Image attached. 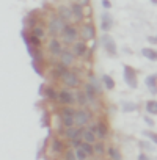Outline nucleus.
<instances>
[{
    "instance_id": "48",
    "label": "nucleus",
    "mask_w": 157,
    "mask_h": 160,
    "mask_svg": "<svg viewBox=\"0 0 157 160\" xmlns=\"http://www.w3.org/2000/svg\"><path fill=\"white\" fill-rule=\"evenodd\" d=\"M44 90H46V85L43 83V85L39 87V96H44Z\"/></svg>"
},
{
    "instance_id": "25",
    "label": "nucleus",
    "mask_w": 157,
    "mask_h": 160,
    "mask_svg": "<svg viewBox=\"0 0 157 160\" xmlns=\"http://www.w3.org/2000/svg\"><path fill=\"white\" fill-rule=\"evenodd\" d=\"M68 71V68L64 66V64H61V63H58L53 69H52V75L55 77V78H61L63 77V74Z\"/></svg>"
},
{
    "instance_id": "37",
    "label": "nucleus",
    "mask_w": 157,
    "mask_h": 160,
    "mask_svg": "<svg viewBox=\"0 0 157 160\" xmlns=\"http://www.w3.org/2000/svg\"><path fill=\"white\" fill-rule=\"evenodd\" d=\"M49 121H50V115L47 112H43V115H41V127L43 129L49 127Z\"/></svg>"
},
{
    "instance_id": "36",
    "label": "nucleus",
    "mask_w": 157,
    "mask_h": 160,
    "mask_svg": "<svg viewBox=\"0 0 157 160\" xmlns=\"http://www.w3.org/2000/svg\"><path fill=\"white\" fill-rule=\"evenodd\" d=\"M64 158H66V160H74V158H77V155H75V149H74L72 146H69V148L64 151Z\"/></svg>"
},
{
    "instance_id": "50",
    "label": "nucleus",
    "mask_w": 157,
    "mask_h": 160,
    "mask_svg": "<svg viewBox=\"0 0 157 160\" xmlns=\"http://www.w3.org/2000/svg\"><path fill=\"white\" fill-rule=\"evenodd\" d=\"M151 2H152V3H155V5H157V0H151Z\"/></svg>"
},
{
    "instance_id": "22",
    "label": "nucleus",
    "mask_w": 157,
    "mask_h": 160,
    "mask_svg": "<svg viewBox=\"0 0 157 160\" xmlns=\"http://www.w3.org/2000/svg\"><path fill=\"white\" fill-rule=\"evenodd\" d=\"M141 55L144 58H148L149 61H157V50H154L151 47H143L141 49Z\"/></svg>"
},
{
    "instance_id": "51",
    "label": "nucleus",
    "mask_w": 157,
    "mask_h": 160,
    "mask_svg": "<svg viewBox=\"0 0 157 160\" xmlns=\"http://www.w3.org/2000/svg\"><path fill=\"white\" fill-rule=\"evenodd\" d=\"M155 38H157V36H155Z\"/></svg>"
},
{
    "instance_id": "24",
    "label": "nucleus",
    "mask_w": 157,
    "mask_h": 160,
    "mask_svg": "<svg viewBox=\"0 0 157 160\" xmlns=\"http://www.w3.org/2000/svg\"><path fill=\"white\" fill-rule=\"evenodd\" d=\"M75 99H77V105H78V107H87L88 102H90L88 98H87V94H85V90L75 93Z\"/></svg>"
},
{
    "instance_id": "13",
    "label": "nucleus",
    "mask_w": 157,
    "mask_h": 160,
    "mask_svg": "<svg viewBox=\"0 0 157 160\" xmlns=\"http://www.w3.org/2000/svg\"><path fill=\"white\" fill-rule=\"evenodd\" d=\"M85 127H78V126H72V127H66L64 129V137L71 141L74 138H78V137H82Z\"/></svg>"
},
{
    "instance_id": "33",
    "label": "nucleus",
    "mask_w": 157,
    "mask_h": 160,
    "mask_svg": "<svg viewBox=\"0 0 157 160\" xmlns=\"http://www.w3.org/2000/svg\"><path fill=\"white\" fill-rule=\"evenodd\" d=\"M32 33H35L38 38L44 39V38H46V35H47V30H46L44 27H39V25H36V27H33V28H32Z\"/></svg>"
},
{
    "instance_id": "2",
    "label": "nucleus",
    "mask_w": 157,
    "mask_h": 160,
    "mask_svg": "<svg viewBox=\"0 0 157 160\" xmlns=\"http://www.w3.org/2000/svg\"><path fill=\"white\" fill-rule=\"evenodd\" d=\"M78 36H80V30H78L75 25H72L71 22H68L66 27H64V30H63V33H61L63 42H66V44H74V42L78 39Z\"/></svg>"
},
{
    "instance_id": "1",
    "label": "nucleus",
    "mask_w": 157,
    "mask_h": 160,
    "mask_svg": "<svg viewBox=\"0 0 157 160\" xmlns=\"http://www.w3.org/2000/svg\"><path fill=\"white\" fill-rule=\"evenodd\" d=\"M66 21L61 19L58 14H52L49 18V22H47V35L50 38H57V36H61L64 27H66Z\"/></svg>"
},
{
    "instance_id": "11",
    "label": "nucleus",
    "mask_w": 157,
    "mask_h": 160,
    "mask_svg": "<svg viewBox=\"0 0 157 160\" xmlns=\"http://www.w3.org/2000/svg\"><path fill=\"white\" fill-rule=\"evenodd\" d=\"M71 10H72L74 19L77 22L84 21V18H85V5H82L80 2H75V3H71Z\"/></svg>"
},
{
    "instance_id": "14",
    "label": "nucleus",
    "mask_w": 157,
    "mask_h": 160,
    "mask_svg": "<svg viewBox=\"0 0 157 160\" xmlns=\"http://www.w3.org/2000/svg\"><path fill=\"white\" fill-rule=\"evenodd\" d=\"M57 14H58L61 19H64L66 22L74 21V14H72L71 7H66V5H58V7H57Z\"/></svg>"
},
{
    "instance_id": "3",
    "label": "nucleus",
    "mask_w": 157,
    "mask_h": 160,
    "mask_svg": "<svg viewBox=\"0 0 157 160\" xmlns=\"http://www.w3.org/2000/svg\"><path fill=\"white\" fill-rule=\"evenodd\" d=\"M60 80H61V83L68 88H77L78 85H80V78H78L77 72L72 71V69H68Z\"/></svg>"
},
{
    "instance_id": "41",
    "label": "nucleus",
    "mask_w": 157,
    "mask_h": 160,
    "mask_svg": "<svg viewBox=\"0 0 157 160\" xmlns=\"http://www.w3.org/2000/svg\"><path fill=\"white\" fill-rule=\"evenodd\" d=\"M32 68L35 69V72L38 74V75H43V71H41V68H39V64H38V61H32Z\"/></svg>"
},
{
    "instance_id": "12",
    "label": "nucleus",
    "mask_w": 157,
    "mask_h": 160,
    "mask_svg": "<svg viewBox=\"0 0 157 160\" xmlns=\"http://www.w3.org/2000/svg\"><path fill=\"white\" fill-rule=\"evenodd\" d=\"M74 61H75V53L72 50H69V49H64L61 52V55H60V63L64 64L66 68H69V66L74 64Z\"/></svg>"
},
{
    "instance_id": "47",
    "label": "nucleus",
    "mask_w": 157,
    "mask_h": 160,
    "mask_svg": "<svg viewBox=\"0 0 157 160\" xmlns=\"http://www.w3.org/2000/svg\"><path fill=\"white\" fill-rule=\"evenodd\" d=\"M148 41L152 42V44H155V42H157V38H155V36H148Z\"/></svg>"
},
{
    "instance_id": "44",
    "label": "nucleus",
    "mask_w": 157,
    "mask_h": 160,
    "mask_svg": "<svg viewBox=\"0 0 157 160\" xmlns=\"http://www.w3.org/2000/svg\"><path fill=\"white\" fill-rule=\"evenodd\" d=\"M21 36H22V39H24L25 46H27V44H28V35H27V30H25V28H22V32H21Z\"/></svg>"
},
{
    "instance_id": "10",
    "label": "nucleus",
    "mask_w": 157,
    "mask_h": 160,
    "mask_svg": "<svg viewBox=\"0 0 157 160\" xmlns=\"http://www.w3.org/2000/svg\"><path fill=\"white\" fill-rule=\"evenodd\" d=\"M47 49H49V52H50L52 57H60L61 52L64 50L63 49V44H61V41L58 38H50V41L47 42Z\"/></svg>"
},
{
    "instance_id": "15",
    "label": "nucleus",
    "mask_w": 157,
    "mask_h": 160,
    "mask_svg": "<svg viewBox=\"0 0 157 160\" xmlns=\"http://www.w3.org/2000/svg\"><path fill=\"white\" fill-rule=\"evenodd\" d=\"M112 27H113V19H112V16H110L109 13H102V14H101V30H102L104 33H107V32L112 30Z\"/></svg>"
},
{
    "instance_id": "45",
    "label": "nucleus",
    "mask_w": 157,
    "mask_h": 160,
    "mask_svg": "<svg viewBox=\"0 0 157 160\" xmlns=\"http://www.w3.org/2000/svg\"><path fill=\"white\" fill-rule=\"evenodd\" d=\"M101 3H102V8H104V10H109V8H112L110 0H101Z\"/></svg>"
},
{
    "instance_id": "43",
    "label": "nucleus",
    "mask_w": 157,
    "mask_h": 160,
    "mask_svg": "<svg viewBox=\"0 0 157 160\" xmlns=\"http://www.w3.org/2000/svg\"><path fill=\"white\" fill-rule=\"evenodd\" d=\"M27 21H28V27H30V28H33V27L38 25V19H36V18H32V19H27Z\"/></svg>"
},
{
    "instance_id": "42",
    "label": "nucleus",
    "mask_w": 157,
    "mask_h": 160,
    "mask_svg": "<svg viewBox=\"0 0 157 160\" xmlns=\"http://www.w3.org/2000/svg\"><path fill=\"white\" fill-rule=\"evenodd\" d=\"M143 121H144V122H146V124H148L149 127H154V124H155V122H154V119H152L151 116H148V115H146V116L143 118Z\"/></svg>"
},
{
    "instance_id": "30",
    "label": "nucleus",
    "mask_w": 157,
    "mask_h": 160,
    "mask_svg": "<svg viewBox=\"0 0 157 160\" xmlns=\"http://www.w3.org/2000/svg\"><path fill=\"white\" fill-rule=\"evenodd\" d=\"M94 154L99 155V157H102L104 154H107V149H105V144H104L102 140L98 141V143H94Z\"/></svg>"
},
{
    "instance_id": "21",
    "label": "nucleus",
    "mask_w": 157,
    "mask_h": 160,
    "mask_svg": "<svg viewBox=\"0 0 157 160\" xmlns=\"http://www.w3.org/2000/svg\"><path fill=\"white\" fill-rule=\"evenodd\" d=\"M44 98L47 99V101H57L58 102V91L53 88V87H46V90H44Z\"/></svg>"
},
{
    "instance_id": "31",
    "label": "nucleus",
    "mask_w": 157,
    "mask_h": 160,
    "mask_svg": "<svg viewBox=\"0 0 157 160\" xmlns=\"http://www.w3.org/2000/svg\"><path fill=\"white\" fill-rule=\"evenodd\" d=\"M138 144H140V148H141L143 151H148V152H152V151L155 149V148H154V143H152L149 138H148V140H143V141H140Z\"/></svg>"
},
{
    "instance_id": "18",
    "label": "nucleus",
    "mask_w": 157,
    "mask_h": 160,
    "mask_svg": "<svg viewBox=\"0 0 157 160\" xmlns=\"http://www.w3.org/2000/svg\"><path fill=\"white\" fill-rule=\"evenodd\" d=\"M50 151L55 154V155H58V154H63L66 149H64V143H63V140H60V138H53L52 141H50Z\"/></svg>"
},
{
    "instance_id": "19",
    "label": "nucleus",
    "mask_w": 157,
    "mask_h": 160,
    "mask_svg": "<svg viewBox=\"0 0 157 160\" xmlns=\"http://www.w3.org/2000/svg\"><path fill=\"white\" fill-rule=\"evenodd\" d=\"M84 90H85V94H87L88 101H90V102H94V101H96V98H98V94H99V93L96 91V88H94L90 82H87Z\"/></svg>"
},
{
    "instance_id": "20",
    "label": "nucleus",
    "mask_w": 157,
    "mask_h": 160,
    "mask_svg": "<svg viewBox=\"0 0 157 160\" xmlns=\"http://www.w3.org/2000/svg\"><path fill=\"white\" fill-rule=\"evenodd\" d=\"M88 82H90V83L96 88V91H98L99 94H102V91H104V88H105V87H104V83H102V80H99L96 75L90 74V77H88Z\"/></svg>"
},
{
    "instance_id": "39",
    "label": "nucleus",
    "mask_w": 157,
    "mask_h": 160,
    "mask_svg": "<svg viewBox=\"0 0 157 160\" xmlns=\"http://www.w3.org/2000/svg\"><path fill=\"white\" fill-rule=\"evenodd\" d=\"M75 155H77L78 160H85V158L88 157V154H87L82 148H77V149H75Z\"/></svg>"
},
{
    "instance_id": "23",
    "label": "nucleus",
    "mask_w": 157,
    "mask_h": 160,
    "mask_svg": "<svg viewBox=\"0 0 157 160\" xmlns=\"http://www.w3.org/2000/svg\"><path fill=\"white\" fill-rule=\"evenodd\" d=\"M82 138H84V141L96 143L98 135H96V132H94V130H91V129H85V130H84V133H82Z\"/></svg>"
},
{
    "instance_id": "49",
    "label": "nucleus",
    "mask_w": 157,
    "mask_h": 160,
    "mask_svg": "<svg viewBox=\"0 0 157 160\" xmlns=\"http://www.w3.org/2000/svg\"><path fill=\"white\" fill-rule=\"evenodd\" d=\"M78 2H80L82 5H85V7H88V5H90V0H78Z\"/></svg>"
},
{
    "instance_id": "17",
    "label": "nucleus",
    "mask_w": 157,
    "mask_h": 160,
    "mask_svg": "<svg viewBox=\"0 0 157 160\" xmlns=\"http://www.w3.org/2000/svg\"><path fill=\"white\" fill-rule=\"evenodd\" d=\"M109 126L104 122V121H99L98 124H96V135H98V138L99 140H105L107 137H109Z\"/></svg>"
},
{
    "instance_id": "4",
    "label": "nucleus",
    "mask_w": 157,
    "mask_h": 160,
    "mask_svg": "<svg viewBox=\"0 0 157 160\" xmlns=\"http://www.w3.org/2000/svg\"><path fill=\"white\" fill-rule=\"evenodd\" d=\"M123 77H124V82L127 83L129 88L135 90L138 87V83H137V74H135V69L132 66H129V64L123 66Z\"/></svg>"
},
{
    "instance_id": "16",
    "label": "nucleus",
    "mask_w": 157,
    "mask_h": 160,
    "mask_svg": "<svg viewBox=\"0 0 157 160\" xmlns=\"http://www.w3.org/2000/svg\"><path fill=\"white\" fill-rule=\"evenodd\" d=\"M146 88L151 91V94H157V74H151L144 78Z\"/></svg>"
},
{
    "instance_id": "27",
    "label": "nucleus",
    "mask_w": 157,
    "mask_h": 160,
    "mask_svg": "<svg viewBox=\"0 0 157 160\" xmlns=\"http://www.w3.org/2000/svg\"><path fill=\"white\" fill-rule=\"evenodd\" d=\"M144 110H146V113H149V115H157V101H148L146 104H144Z\"/></svg>"
},
{
    "instance_id": "26",
    "label": "nucleus",
    "mask_w": 157,
    "mask_h": 160,
    "mask_svg": "<svg viewBox=\"0 0 157 160\" xmlns=\"http://www.w3.org/2000/svg\"><path fill=\"white\" fill-rule=\"evenodd\" d=\"M107 155H109L110 158H113V160H121V152H119V149L115 148V146H109V148H107Z\"/></svg>"
},
{
    "instance_id": "28",
    "label": "nucleus",
    "mask_w": 157,
    "mask_h": 160,
    "mask_svg": "<svg viewBox=\"0 0 157 160\" xmlns=\"http://www.w3.org/2000/svg\"><path fill=\"white\" fill-rule=\"evenodd\" d=\"M101 80H102V83H104V87H105L107 90H113V88H115V80H113L109 74H104V75L101 77Z\"/></svg>"
},
{
    "instance_id": "9",
    "label": "nucleus",
    "mask_w": 157,
    "mask_h": 160,
    "mask_svg": "<svg viewBox=\"0 0 157 160\" xmlns=\"http://www.w3.org/2000/svg\"><path fill=\"white\" fill-rule=\"evenodd\" d=\"M72 52L75 53V57L78 58H85L90 52H88V46H87V41H75L72 44Z\"/></svg>"
},
{
    "instance_id": "7",
    "label": "nucleus",
    "mask_w": 157,
    "mask_h": 160,
    "mask_svg": "<svg viewBox=\"0 0 157 160\" xmlns=\"http://www.w3.org/2000/svg\"><path fill=\"white\" fill-rule=\"evenodd\" d=\"M80 36H82L84 41H91V39H94V36H96L94 25H93L91 22L82 24V27H80Z\"/></svg>"
},
{
    "instance_id": "32",
    "label": "nucleus",
    "mask_w": 157,
    "mask_h": 160,
    "mask_svg": "<svg viewBox=\"0 0 157 160\" xmlns=\"http://www.w3.org/2000/svg\"><path fill=\"white\" fill-rule=\"evenodd\" d=\"M87 154H88V157H91V155H94V143H88V141H84L82 143V146H80Z\"/></svg>"
},
{
    "instance_id": "34",
    "label": "nucleus",
    "mask_w": 157,
    "mask_h": 160,
    "mask_svg": "<svg viewBox=\"0 0 157 160\" xmlns=\"http://www.w3.org/2000/svg\"><path fill=\"white\" fill-rule=\"evenodd\" d=\"M27 46H33V47H41V38H38L35 33H30L28 36V44Z\"/></svg>"
},
{
    "instance_id": "8",
    "label": "nucleus",
    "mask_w": 157,
    "mask_h": 160,
    "mask_svg": "<svg viewBox=\"0 0 157 160\" xmlns=\"http://www.w3.org/2000/svg\"><path fill=\"white\" fill-rule=\"evenodd\" d=\"M101 42H102L104 49L107 50V53H110V55H116L118 49H116V42H115V39H113L112 36H109L107 33H104L102 38H101Z\"/></svg>"
},
{
    "instance_id": "38",
    "label": "nucleus",
    "mask_w": 157,
    "mask_h": 160,
    "mask_svg": "<svg viewBox=\"0 0 157 160\" xmlns=\"http://www.w3.org/2000/svg\"><path fill=\"white\" fill-rule=\"evenodd\" d=\"M141 133H143L146 138H149L154 144H157V133H154V132H151V130H143Z\"/></svg>"
},
{
    "instance_id": "29",
    "label": "nucleus",
    "mask_w": 157,
    "mask_h": 160,
    "mask_svg": "<svg viewBox=\"0 0 157 160\" xmlns=\"http://www.w3.org/2000/svg\"><path fill=\"white\" fill-rule=\"evenodd\" d=\"M121 110H123L124 113L135 112V110H137V104H135V102H127V101H123V102H121Z\"/></svg>"
},
{
    "instance_id": "6",
    "label": "nucleus",
    "mask_w": 157,
    "mask_h": 160,
    "mask_svg": "<svg viewBox=\"0 0 157 160\" xmlns=\"http://www.w3.org/2000/svg\"><path fill=\"white\" fill-rule=\"evenodd\" d=\"M58 102L61 105H74L77 104V99H75V94L69 90H60L58 91Z\"/></svg>"
},
{
    "instance_id": "5",
    "label": "nucleus",
    "mask_w": 157,
    "mask_h": 160,
    "mask_svg": "<svg viewBox=\"0 0 157 160\" xmlns=\"http://www.w3.org/2000/svg\"><path fill=\"white\" fill-rule=\"evenodd\" d=\"M74 119H75V126L85 127V126L91 121V112H90L87 107H85V108H80V110H75Z\"/></svg>"
},
{
    "instance_id": "40",
    "label": "nucleus",
    "mask_w": 157,
    "mask_h": 160,
    "mask_svg": "<svg viewBox=\"0 0 157 160\" xmlns=\"http://www.w3.org/2000/svg\"><path fill=\"white\" fill-rule=\"evenodd\" d=\"M69 143H71V146H72L74 149H77V148H80V146H82V143H84V138H82V137H78V138H74V140H71Z\"/></svg>"
},
{
    "instance_id": "46",
    "label": "nucleus",
    "mask_w": 157,
    "mask_h": 160,
    "mask_svg": "<svg viewBox=\"0 0 157 160\" xmlns=\"http://www.w3.org/2000/svg\"><path fill=\"white\" fill-rule=\"evenodd\" d=\"M138 160H148V155H146L144 152H140V154H138Z\"/></svg>"
},
{
    "instance_id": "35",
    "label": "nucleus",
    "mask_w": 157,
    "mask_h": 160,
    "mask_svg": "<svg viewBox=\"0 0 157 160\" xmlns=\"http://www.w3.org/2000/svg\"><path fill=\"white\" fill-rule=\"evenodd\" d=\"M61 122H63V127L66 129V127H72V126H75V119H74V116H61Z\"/></svg>"
}]
</instances>
